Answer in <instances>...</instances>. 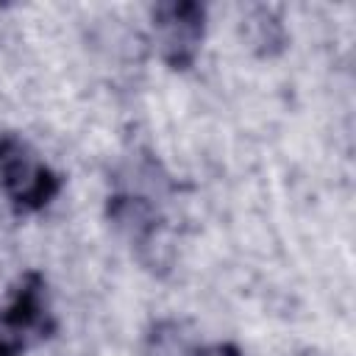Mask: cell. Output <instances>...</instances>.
<instances>
[{"mask_svg": "<svg viewBox=\"0 0 356 356\" xmlns=\"http://www.w3.org/2000/svg\"><path fill=\"white\" fill-rule=\"evenodd\" d=\"M186 356H242V350L231 342H214V345H203V348H189Z\"/></svg>", "mask_w": 356, "mask_h": 356, "instance_id": "5b68a950", "label": "cell"}, {"mask_svg": "<svg viewBox=\"0 0 356 356\" xmlns=\"http://www.w3.org/2000/svg\"><path fill=\"white\" fill-rule=\"evenodd\" d=\"M106 214L145 267L156 270L167 264V220L150 192L117 186L106 200Z\"/></svg>", "mask_w": 356, "mask_h": 356, "instance_id": "6da1fadb", "label": "cell"}, {"mask_svg": "<svg viewBox=\"0 0 356 356\" xmlns=\"http://www.w3.org/2000/svg\"><path fill=\"white\" fill-rule=\"evenodd\" d=\"M19 353V348L14 345V342H8L6 337H3V331H0V356H17Z\"/></svg>", "mask_w": 356, "mask_h": 356, "instance_id": "8992f818", "label": "cell"}, {"mask_svg": "<svg viewBox=\"0 0 356 356\" xmlns=\"http://www.w3.org/2000/svg\"><path fill=\"white\" fill-rule=\"evenodd\" d=\"M153 31L161 61L170 70H189L206 36V6L192 0L156 3Z\"/></svg>", "mask_w": 356, "mask_h": 356, "instance_id": "3957f363", "label": "cell"}, {"mask_svg": "<svg viewBox=\"0 0 356 356\" xmlns=\"http://www.w3.org/2000/svg\"><path fill=\"white\" fill-rule=\"evenodd\" d=\"M0 331L19 350L31 342L47 339L56 331V320H53L50 300H47V284H44L42 273L28 270L17 281L11 300L0 317Z\"/></svg>", "mask_w": 356, "mask_h": 356, "instance_id": "277c9868", "label": "cell"}, {"mask_svg": "<svg viewBox=\"0 0 356 356\" xmlns=\"http://www.w3.org/2000/svg\"><path fill=\"white\" fill-rule=\"evenodd\" d=\"M0 184L11 206L22 214L47 209L61 192V175L17 134L0 136Z\"/></svg>", "mask_w": 356, "mask_h": 356, "instance_id": "7a4b0ae2", "label": "cell"}]
</instances>
